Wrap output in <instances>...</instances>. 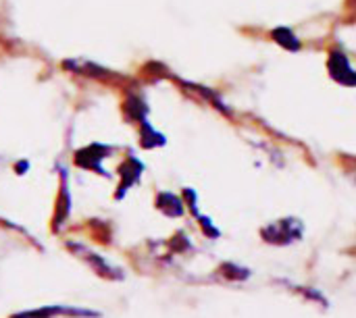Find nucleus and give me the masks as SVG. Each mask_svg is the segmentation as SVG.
Returning a JSON list of instances; mask_svg holds the SVG:
<instances>
[{
	"mask_svg": "<svg viewBox=\"0 0 356 318\" xmlns=\"http://www.w3.org/2000/svg\"><path fill=\"white\" fill-rule=\"evenodd\" d=\"M271 35H273L275 42L282 44L286 50H292V52L300 50V42H298V37L294 35V31H292L290 27H277Z\"/></svg>",
	"mask_w": 356,
	"mask_h": 318,
	"instance_id": "2",
	"label": "nucleus"
},
{
	"mask_svg": "<svg viewBox=\"0 0 356 318\" xmlns=\"http://www.w3.org/2000/svg\"><path fill=\"white\" fill-rule=\"evenodd\" d=\"M330 73L334 79H338L342 85H356V71L344 52H332L330 58Z\"/></svg>",
	"mask_w": 356,
	"mask_h": 318,
	"instance_id": "1",
	"label": "nucleus"
}]
</instances>
